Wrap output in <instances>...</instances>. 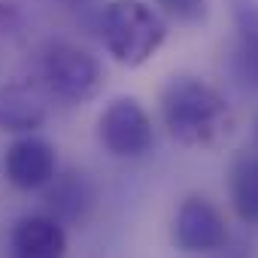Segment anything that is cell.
Returning <instances> with one entry per match:
<instances>
[{
    "label": "cell",
    "mask_w": 258,
    "mask_h": 258,
    "mask_svg": "<svg viewBox=\"0 0 258 258\" xmlns=\"http://www.w3.org/2000/svg\"><path fill=\"white\" fill-rule=\"evenodd\" d=\"M161 121L167 134L195 149L219 146L234 127L228 100L198 76H173L161 88Z\"/></svg>",
    "instance_id": "1"
},
{
    "label": "cell",
    "mask_w": 258,
    "mask_h": 258,
    "mask_svg": "<svg viewBox=\"0 0 258 258\" xmlns=\"http://www.w3.org/2000/svg\"><path fill=\"white\" fill-rule=\"evenodd\" d=\"M100 40L112 61L134 70L158 55L167 40V22L146 0H109L100 13Z\"/></svg>",
    "instance_id": "2"
},
{
    "label": "cell",
    "mask_w": 258,
    "mask_h": 258,
    "mask_svg": "<svg viewBox=\"0 0 258 258\" xmlns=\"http://www.w3.org/2000/svg\"><path fill=\"white\" fill-rule=\"evenodd\" d=\"M43 82L46 88L67 103H88L103 91L106 73L103 64L73 43H55L43 55Z\"/></svg>",
    "instance_id": "3"
},
{
    "label": "cell",
    "mask_w": 258,
    "mask_h": 258,
    "mask_svg": "<svg viewBox=\"0 0 258 258\" xmlns=\"http://www.w3.org/2000/svg\"><path fill=\"white\" fill-rule=\"evenodd\" d=\"M97 137L115 158H143L152 143V118L137 97H115L97 118Z\"/></svg>",
    "instance_id": "4"
},
{
    "label": "cell",
    "mask_w": 258,
    "mask_h": 258,
    "mask_svg": "<svg viewBox=\"0 0 258 258\" xmlns=\"http://www.w3.org/2000/svg\"><path fill=\"white\" fill-rule=\"evenodd\" d=\"M173 243L182 252H219V249H225L228 222H225L222 210L204 195L185 198L173 216Z\"/></svg>",
    "instance_id": "5"
},
{
    "label": "cell",
    "mask_w": 258,
    "mask_h": 258,
    "mask_svg": "<svg viewBox=\"0 0 258 258\" xmlns=\"http://www.w3.org/2000/svg\"><path fill=\"white\" fill-rule=\"evenodd\" d=\"M55 170H58L55 146L37 134H25L7 149L4 173L19 191H37V188L49 185Z\"/></svg>",
    "instance_id": "6"
},
{
    "label": "cell",
    "mask_w": 258,
    "mask_h": 258,
    "mask_svg": "<svg viewBox=\"0 0 258 258\" xmlns=\"http://www.w3.org/2000/svg\"><path fill=\"white\" fill-rule=\"evenodd\" d=\"M49 118L46 94L28 82H13L0 88V127L13 134H34Z\"/></svg>",
    "instance_id": "7"
},
{
    "label": "cell",
    "mask_w": 258,
    "mask_h": 258,
    "mask_svg": "<svg viewBox=\"0 0 258 258\" xmlns=\"http://www.w3.org/2000/svg\"><path fill=\"white\" fill-rule=\"evenodd\" d=\"M10 246L13 258H64L67 234L64 225L52 216H25L16 222Z\"/></svg>",
    "instance_id": "8"
},
{
    "label": "cell",
    "mask_w": 258,
    "mask_h": 258,
    "mask_svg": "<svg viewBox=\"0 0 258 258\" xmlns=\"http://www.w3.org/2000/svg\"><path fill=\"white\" fill-rule=\"evenodd\" d=\"M228 191L240 222L258 228V152H240L231 161Z\"/></svg>",
    "instance_id": "9"
},
{
    "label": "cell",
    "mask_w": 258,
    "mask_h": 258,
    "mask_svg": "<svg viewBox=\"0 0 258 258\" xmlns=\"http://www.w3.org/2000/svg\"><path fill=\"white\" fill-rule=\"evenodd\" d=\"M52 188H49V210H52V219H58L61 225L64 222H76L85 216V210L91 207V185L85 182L82 173H67L61 179L52 176Z\"/></svg>",
    "instance_id": "10"
},
{
    "label": "cell",
    "mask_w": 258,
    "mask_h": 258,
    "mask_svg": "<svg viewBox=\"0 0 258 258\" xmlns=\"http://www.w3.org/2000/svg\"><path fill=\"white\" fill-rule=\"evenodd\" d=\"M228 13L237 31V49L258 52V0H228Z\"/></svg>",
    "instance_id": "11"
},
{
    "label": "cell",
    "mask_w": 258,
    "mask_h": 258,
    "mask_svg": "<svg viewBox=\"0 0 258 258\" xmlns=\"http://www.w3.org/2000/svg\"><path fill=\"white\" fill-rule=\"evenodd\" d=\"M155 10L179 25H204L210 19V0H152Z\"/></svg>",
    "instance_id": "12"
},
{
    "label": "cell",
    "mask_w": 258,
    "mask_h": 258,
    "mask_svg": "<svg viewBox=\"0 0 258 258\" xmlns=\"http://www.w3.org/2000/svg\"><path fill=\"white\" fill-rule=\"evenodd\" d=\"M234 70L243 82L255 85L258 88V52H249V49H234Z\"/></svg>",
    "instance_id": "13"
}]
</instances>
